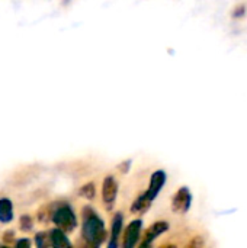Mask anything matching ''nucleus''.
<instances>
[{
	"instance_id": "1",
	"label": "nucleus",
	"mask_w": 247,
	"mask_h": 248,
	"mask_svg": "<svg viewBox=\"0 0 247 248\" xmlns=\"http://www.w3.org/2000/svg\"><path fill=\"white\" fill-rule=\"evenodd\" d=\"M83 212H84V222H83L82 235L89 246L99 247L106 238L103 221L90 208H84Z\"/></svg>"
},
{
	"instance_id": "2",
	"label": "nucleus",
	"mask_w": 247,
	"mask_h": 248,
	"mask_svg": "<svg viewBox=\"0 0 247 248\" xmlns=\"http://www.w3.org/2000/svg\"><path fill=\"white\" fill-rule=\"evenodd\" d=\"M52 222L58 228H61L63 231H66V232L73 231L76 228V225H77L76 215H74L73 209L68 205H63V206H60L58 209L54 211V214H52Z\"/></svg>"
},
{
	"instance_id": "3",
	"label": "nucleus",
	"mask_w": 247,
	"mask_h": 248,
	"mask_svg": "<svg viewBox=\"0 0 247 248\" xmlns=\"http://www.w3.org/2000/svg\"><path fill=\"white\" fill-rule=\"evenodd\" d=\"M191 192L188 187H181L172 199V211L175 214H186L191 208Z\"/></svg>"
},
{
	"instance_id": "4",
	"label": "nucleus",
	"mask_w": 247,
	"mask_h": 248,
	"mask_svg": "<svg viewBox=\"0 0 247 248\" xmlns=\"http://www.w3.org/2000/svg\"><path fill=\"white\" fill-rule=\"evenodd\" d=\"M116 195H118L116 180H115V177L108 176L103 180V186H102V199H103V203H105V206L108 209H111L114 206L115 199H116Z\"/></svg>"
},
{
	"instance_id": "5",
	"label": "nucleus",
	"mask_w": 247,
	"mask_h": 248,
	"mask_svg": "<svg viewBox=\"0 0 247 248\" xmlns=\"http://www.w3.org/2000/svg\"><path fill=\"white\" fill-rule=\"evenodd\" d=\"M165 182H166V174H165V171H162V170L156 171V173L151 176L150 186H148V189H147V192H146V196H147L150 201H154L156 196L159 195L160 189L163 187Z\"/></svg>"
},
{
	"instance_id": "6",
	"label": "nucleus",
	"mask_w": 247,
	"mask_h": 248,
	"mask_svg": "<svg viewBox=\"0 0 247 248\" xmlns=\"http://www.w3.org/2000/svg\"><path fill=\"white\" fill-rule=\"evenodd\" d=\"M141 225H143L141 221H132V222L128 225V228H127V231H125V235H124V247L131 248L138 243Z\"/></svg>"
},
{
	"instance_id": "7",
	"label": "nucleus",
	"mask_w": 247,
	"mask_h": 248,
	"mask_svg": "<svg viewBox=\"0 0 247 248\" xmlns=\"http://www.w3.org/2000/svg\"><path fill=\"white\" fill-rule=\"evenodd\" d=\"M167 228H169L167 222H156L151 228H148V230H147V232H146V235H144V241L141 243V246H143V247L150 246V244H151V241H153V240H156L160 234L166 232V231H167Z\"/></svg>"
},
{
	"instance_id": "8",
	"label": "nucleus",
	"mask_w": 247,
	"mask_h": 248,
	"mask_svg": "<svg viewBox=\"0 0 247 248\" xmlns=\"http://www.w3.org/2000/svg\"><path fill=\"white\" fill-rule=\"evenodd\" d=\"M49 241H51V246L58 248L70 247V246H71V243L67 240V237H66V234H64V231H63L61 228L52 230V231L49 232Z\"/></svg>"
},
{
	"instance_id": "9",
	"label": "nucleus",
	"mask_w": 247,
	"mask_h": 248,
	"mask_svg": "<svg viewBox=\"0 0 247 248\" xmlns=\"http://www.w3.org/2000/svg\"><path fill=\"white\" fill-rule=\"evenodd\" d=\"M13 219V206L12 202L6 198L0 199V222L7 224Z\"/></svg>"
},
{
	"instance_id": "10",
	"label": "nucleus",
	"mask_w": 247,
	"mask_h": 248,
	"mask_svg": "<svg viewBox=\"0 0 247 248\" xmlns=\"http://www.w3.org/2000/svg\"><path fill=\"white\" fill-rule=\"evenodd\" d=\"M151 202H153V201H150V199L146 196V193H144L143 196H140V198L132 203V206H131V212H132L134 215H143L144 212H147V211H148V208H150Z\"/></svg>"
},
{
	"instance_id": "11",
	"label": "nucleus",
	"mask_w": 247,
	"mask_h": 248,
	"mask_svg": "<svg viewBox=\"0 0 247 248\" xmlns=\"http://www.w3.org/2000/svg\"><path fill=\"white\" fill-rule=\"evenodd\" d=\"M122 221H124V218H122V215L118 212V214L114 217V219H112V235H111L109 247L114 248L116 246L118 235H119V232H121V230H122Z\"/></svg>"
},
{
	"instance_id": "12",
	"label": "nucleus",
	"mask_w": 247,
	"mask_h": 248,
	"mask_svg": "<svg viewBox=\"0 0 247 248\" xmlns=\"http://www.w3.org/2000/svg\"><path fill=\"white\" fill-rule=\"evenodd\" d=\"M80 195H82L83 198H86V199L92 201V199L95 198V195H96L95 185H93V183H87V185H84V186L80 189Z\"/></svg>"
},
{
	"instance_id": "13",
	"label": "nucleus",
	"mask_w": 247,
	"mask_h": 248,
	"mask_svg": "<svg viewBox=\"0 0 247 248\" xmlns=\"http://www.w3.org/2000/svg\"><path fill=\"white\" fill-rule=\"evenodd\" d=\"M20 224H22L20 228H22L23 231H31V228H32V219H31V217H28V215L22 217Z\"/></svg>"
},
{
	"instance_id": "14",
	"label": "nucleus",
	"mask_w": 247,
	"mask_h": 248,
	"mask_svg": "<svg viewBox=\"0 0 247 248\" xmlns=\"http://www.w3.org/2000/svg\"><path fill=\"white\" fill-rule=\"evenodd\" d=\"M36 246L39 248L45 246V234H44V232H39V234L36 235Z\"/></svg>"
},
{
	"instance_id": "15",
	"label": "nucleus",
	"mask_w": 247,
	"mask_h": 248,
	"mask_svg": "<svg viewBox=\"0 0 247 248\" xmlns=\"http://www.w3.org/2000/svg\"><path fill=\"white\" fill-rule=\"evenodd\" d=\"M29 246H31L29 240H19L17 241V247H29Z\"/></svg>"
}]
</instances>
